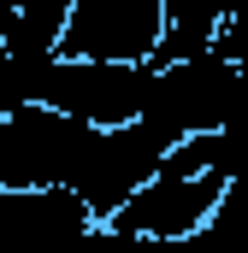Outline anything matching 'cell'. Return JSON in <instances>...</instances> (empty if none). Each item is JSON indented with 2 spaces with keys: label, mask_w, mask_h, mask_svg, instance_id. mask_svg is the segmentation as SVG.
I'll return each mask as SVG.
<instances>
[{
  "label": "cell",
  "mask_w": 248,
  "mask_h": 253,
  "mask_svg": "<svg viewBox=\"0 0 248 253\" xmlns=\"http://www.w3.org/2000/svg\"><path fill=\"white\" fill-rule=\"evenodd\" d=\"M36 106H54V112H65L89 129L136 124L154 106V65L54 53V59L36 65Z\"/></svg>",
  "instance_id": "obj_1"
},
{
  "label": "cell",
  "mask_w": 248,
  "mask_h": 253,
  "mask_svg": "<svg viewBox=\"0 0 248 253\" xmlns=\"http://www.w3.org/2000/svg\"><path fill=\"white\" fill-rule=\"evenodd\" d=\"M225 189H231V183H225L219 171H160V177L113 218V230L148 236V242H195V236L219 218Z\"/></svg>",
  "instance_id": "obj_2"
}]
</instances>
